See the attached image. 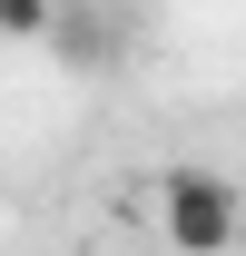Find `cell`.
<instances>
[{
	"instance_id": "obj_2",
	"label": "cell",
	"mask_w": 246,
	"mask_h": 256,
	"mask_svg": "<svg viewBox=\"0 0 246 256\" xmlns=\"http://www.w3.org/2000/svg\"><path fill=\"white\" fill-rule=\"evenodd\" d=\"M60 0H0V40H50Z\"/></svg>"
},
{
	"instance_id": "obj_1",
	"label": "cell",
	"mask_w": 246,
	"mask_h": 256,
	"mask_svg": "<svg viewBox=\"0 0 246 256\" xmlns=\"http://www.w3.org/2000/svg\"><path fill=\"white\" fill-rule=\"evenodd\" d=\"M158 236L178 256H236V236H246V197H236V178H216V168H158Z\"/></svg>"
}]
</instances>
